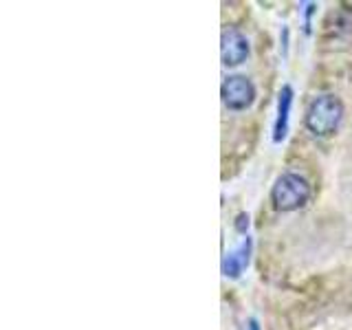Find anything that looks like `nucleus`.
<instances>
[{"label": "nucleus", "mask_w": 352, "mask_h": 330, "mask_svg": "<svg viewBox=\"0 0 352 330\" xmlns=\"http://www.w3.org/2000/svg\"><path fill=\"white\" fill-rule=\"evenodd\" d=\"M251 249H253V242H251V238L247 236L234 251H229L227 256L223 258V273L227 275V278H231V280L240 278L242 271H245V269L249 267Z\"/></svg>", "instance_id": "5"}, {"label": "nucleus", "mask_w": 352, "mask_h": 330, "mask_svg": "<svg viewBox=\"0 0 352 330\" xmlns=\"http://www.w3.org/2000/svg\"><path fill=\"white\" fill-rule=\"evenodd\" d=\"M247 227H249V216L240 214V216H238V223H236V229H238V231H242V234H245Z\"/></svg>", "instance_id": "7"}, {"label": "nucleus", "mask_w": 352, "mask_h": 330, "mask_svg": "<svg viewBox=\"0 0 352 330\" xmlns=\"http://www.w3.org/2000/svg\"><path fill=\"white\" fill-rule=\"evenodd\" d=\"M220 58L225 66H240L249 58V40L242 31L229 27L220 38Z\"/></svg>", "instance_id": "4"}, {"label": "nucleus", "mask_w": 352, "mask_h": 330, "mask_svg": "<svg viewBox=\"0 0 352 330\" xmlns=\"http://www.w3.org/2000/svg\"><path fill=\"white\" fill-rule=\"evenodd\" d=\"M311 198V185L297 172H284L271 187V205L278 212H295L302 209Z\"/></svg>", "instance_id": "2"}, {"label": "nucleus", "mask_w": 352, "mask_h": 330, "mask_svg": "<svg viewBox=\"0 0 352 330\" xmlns=\"http://www.w3.org/2000/svg\"><path fill=\"white\" fill-rule=\"evenodd\" d=\"M291 104H293V88L284 86L278 97V117H275V126H273V141L280 143L286 137V130H289V113H291Z\"/></svg>", "instance_id": "6"}, {"label": "nucleus", "mask_w": 352, "mask_h": 330, "mask_svg": "<svg viewBox=\"0 0 352 330\" xmlns=\"http://www.w3.org/2000/svg\"><path fill=\"white\" fill-rule=\"evenodd\" d=\"M220 97H223V104L229 110L240 113V110H247L256 102V86L245 75H229L220 86Z\"/></svg>", "instance_id": "3"}, {"label": "nucleus", "mask_w": 352, "mask_h": 330, "mask_svg": "<svg viewBox=\"0 0 352 330\" xmlns=\"http://www.w3.org/2000/svg\"><path fill=\"white\" fill-rule=\"evenodd\" d=\"M249 330H260V326H258L256 319H251V322H249Z\"/></svg>", "instance_id": "8"}, {"label": "nucleus", "mask_w": 352, "mask_h": 330, "mask_svg": "<svg viewBox=\"0 0 352 330\" xmlns=\"http://www.w3.org/2000/svg\"><path fill=\"white\" fill-rule=\"evenodd\" d=\"M341 119H344V104H341V99L333 93H322L311 99L304 115V124L311 135L330 137L337 132Z\"/></svg>", "instance_id": "1"}]
</instances>
